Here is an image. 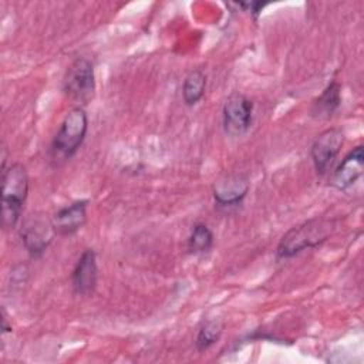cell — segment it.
I'll list each match as a JSON object with an SVG mask.
<instances>
[{
	"label": "cell",
	"instance_id": "obj_1",
	"mask_svg": "<svg viewBox=\"0 0 364 364\" xmlns=\"http://www.w3.org/2000/svg\"><path fill=\"white\" fill-rule=\"evenodd\" d=\"M28 195V173L20 162L10 164L1 171V226L14 229Z\"/></svg>",
	"mask_w": 364,
	"mask_h": 364
},
{
	"label": "cell",
	"instance_id": "obj_2",
	"mask_svg": "<svg viewBox=\"0 0 364 364\" xmlns=\"http://www.w3.org/2000/svg\"><path fill=\"white\" fill-rule=\"evenodd\" d=\"M334 228L336 220L327 218H313L297 226L290 228L283 235L276 247V259H290L304 252L306 249L320 246L323 242L328 239Z\"/></svg>",
	"mask_w": 364,
	"mask_h": 364
},
{
	"label": "cell",
	"instance_id": "obj_3",
	"mask_svg": "<svg viewBox=\"0 0 364 364\" xmlns=\"http://www.w3.org/2000/svg\"><path fill=\"white\" fill-rule=\"evenodd\" d=\"M88 131V117L87 112L82 107H74L71 108L57 134L54 135L50 148H48V155L50 159L55 164L60 165L65 161H70L81 148Z\"/></svg>",
	"mask_w": 364,
	"mask_h": 364
},
{
	"label": "cell",
	"instance_id": "obj_4",
	"mask_svg": "<svg viewBox=\"0 0 364 364\" xmlns=\"http://www.w3.org/2000/svg\"><path fill=\"white\" fill-rule=\"evenodd\" d=\"M95 70L91 60L77 57L65 70L63 77V92L75 104L85 107L95 95Z\"/></svg>",
	"mask_w": 364,
	"mask_h": 364
},
{
	"label": "cell",
	"instance_id": "obj_5",
	"mask_svg": "<svg viewBox=\"0 0 364 364\" xmlns=\"http://www.w3.org/2000/svg\"><path fill=\"white\" fill-rule=\"evenodd\" d=\"M57 236L51 218L43 213H33L27 216L20 228V237L28 256L38 259L51 245Z\"/></svg>",
	"mask_w": 364,
	"mask_h": 364
},
{
	"label": "cell",
	"instance_id": "obj_6",
	"mask_svg": "<svg viewBox=\"0 0 364 364\" xmlns=\"http://www.w3.org/2000/svg\"><path fill=\"white\" fill-rule=\"evenodd\" d=\"M253 101L242 92L230 94L222 107V128L228 136L245 135L253 122Z\"/></svg>",
	"mask_w": 364,
	"mask_h": 364
},
{
	"label": "cell",
	"instance_id": "obj_7",
	"mask_svg": "<svg viewBox=\"0 0 364 364\" xmlns=\"http://www.w3.org/2000/svg\"><path fill=\"white\" fill-rule=\"evenodd\" d=\"M343 144L344 132L341 128H327L317 135L310 148V156L318 175H326L330 171L341 151Z\"/></svg>",
	"mask_w": 364,
	"mask_h": 364
},
{
	"label": "cell",
	"instance_id": "obj_8",
	"mask_svg": "<svg viewBox=\"0 0 364 364\" xmlns=\"http://www.w3.org/2000/svg\"><path fill=\"white\" fill-rule=\"evenodd\" d=\"M249 179L246 175H226L213 185V200L220 209H233L242 205L249 192Z\"/></svg>",
	"mask_w": 364,
	"mask_h": 364
},
{
	"label": "cell",
	"instance_id": "obj_9",
	"mask_svg": "<svg viewBox=\"0 0 364 364\" xmlns=\"http://www.w3.org/2000/svg\"><path fill=\"white\" fill-rule=\"evenodd\" d=\"M98 283L97 256L92 249H85L71 272V289L77 296H90Z\"/></svg>",
	"mask_w": 364,
	"mask_h": 364
},
{
	"label": "cell",
	"instance_id": "obj_10",
	"mask_svg": "<svg viewBox=\"0 0 364 364\" xmlns=\"http://www.w3.org/2000/svg\"><path fill=\"white\" fill-rule=\"evenodd\" d=\"M363 171H364V146L357 145L343 158V161L334 169L330 179V185L338 191H346L361 178Z\"/></svg>",
	"mask_w": 364,
	"mask_h": 364
},
{
	"label": "cell",
	"instance_id": "obj_11",
	"mask_svg": "<svg viewBox=\"0 0 364 364\" xmlns=\"http://www.w3.org/2000/svg\"><path fill=\"white\" fill-rule=\"evenodd\" d=\"M88 200H75L60 208L53 216V226L58 236H71L87 223Z\"/></svg>",
	"mask_w": 364,
	"mask_h": 364
},
{
	"label": "cell",
	"instance_id": "obj_12",
	"mask_svg": "<svg viewBox=\"0 0 364 364\" xmlns=\"http://www.w3.org/2000/svg\"><path fill=\"white\" fill-rule=\"evenodd\" d=\"M341 105V84L333 80L321 91L318 97L311 101L310 117L316 119H328L336 114Z\"/></svg>",
	"mask_w": 364,
	"mask_h": 364
},
{
	"label": "cell",
	"instance_id": "obj_13",
	"mask_svg": "<svg viewBox=\"0 0 364 364\" xmlns=\"http://www.w3.org/2000/svg\"><path fill=\"white\" fill-rule=\"evenodd\" d=\"M208 77L202 68H193L183 80L182 101L186 107L196 105L205 95Z\"/></svg>",
	"mask_w": 364,
	"mask_h": 364
},
{
	"label": "cell",
	"instance_id": "obj_14",
	"mask_svg": "<svg viewBox=\"0 0 364 364\" xmlns=\"http://www.w3.org/2000/svg\"><path fill=\"white\" fill-rule=\"evenodd\" d=\"M213 242H215V236L210 228L205 223H196L193 225L188 236L186 250L193 256H200L210 252V249L213 247Z\"/></svg>",
	"mask_w": 364,
	"mask_h": 364
},
{
	"label": "cell",
	"instance_id": "obj_15",
	"mask_svg": "<svg viewBox=\"0 0 364 364\" xmlns=\"http://www.w3.org/2000/svg\"><path fill=\"white\" fill-rule=\"evenodd\" d=\"M223 323L219 318H209L203 321L195 337V347L199 353L210 348L222 336Z\"/></svg>",
	"mask_w": 364,
	"mask_h": 364
},
{
	"label": "cell",
	"instance_id": "obj_16",
	"mask_svg": "<svg viewBox=\"0 0 364 364\" xmlns=\"http://www.w3.org/2000/svg\"><path fill=\"white\" fill-rule=\"evenodd\" d=\"M269 3H262V1H242V3H233V6H237L243 9V11H247L250 16H253L255 20H257V16L262 13V10L267 6Z\"/></svg>",
	"mask_w": 364,
	"mask_h": 364
},
{
	"label": "cell",
	"instance_id": "obj_17",
	"mask_svg": "<svg viewBox=\"0 0 364 364\" xmlns=\"http://www.w3.org/2000/svg\"><path fill=\"white\" fill-rule=\"evenodd\" d=\"M11 328V323L9 324V318H7V313L4 310V307H1V333H10Z\"/></svg>",
	"mask_w": 364,
	"mask_h": 364
}]
</instances>
